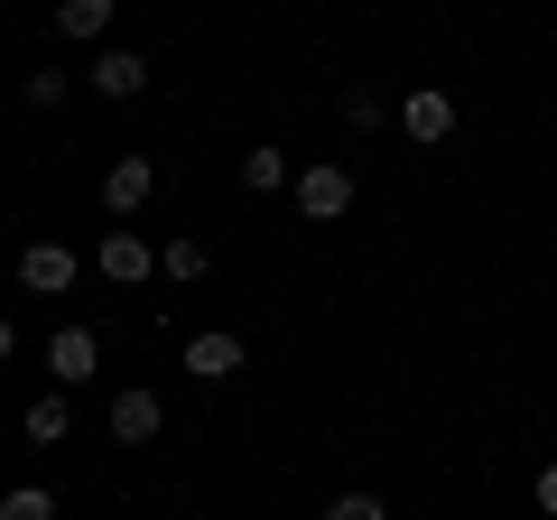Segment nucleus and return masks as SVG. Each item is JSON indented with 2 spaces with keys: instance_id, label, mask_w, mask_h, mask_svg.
<instances>
[{
  "instance_id": "f03ea898",
  "label": "nucleus",
  "mask_w": 557,
  "mask_h": 520,
  "mask_svg": "<svg viewBox=\"0 0 557 520\" xmlns=\"http://www.w3.org/2000/svg\"><path fill=\"white\" fill-rule=\"evenodd\" d=\"M94 260H102V280H121V288H131V280H149V270H159V251H149V233H131V223H112Z\"/></svg>"
},
{
  "instance_id": "39448f33",
  "label": "nucleus",
  "mask_w": 557,
  "mask_h": 520,
  "mask_svg": "<svg viewBox=\"0 0 557 520\" xmlns=\"http://www.w3.org/2000/svg\"><path fill=\"white\" fill-rule=\"evenodd\" d=\"M186 372H196V381H233V372H242V335H233V325L186 335Z\"/></svg>"
},
{
  "instance_id": "ddd939ff",
  "label": "nucleus",
  "mask_w": 557,
  "mask_h": 520,
  "mask_svg": "<svg viewBox=\"0 0 557 520\" xmlns=\"http://www.w3.org/2000/svg\"><path fill=\"white\" fill-rule=\"evenodd\" d=\"M344 121H354V131H381V121H391V102H381L372 84H354V94H344Z\"/></svg>"
},
{
  "instance_id": "0eeeda50",
  "label": "nucleus",
  "mask_w": 557,
  "mask_h": 520,
  "mask_svg": "<svg viewBox=\"0 0 557 520\" xmlns=\"http://www.w3.org/2000/svg\"><path fill=\"white\" fill-rule=\"evenodd\" d=\"M94 362H102L94 325H57V335H47V372L57 381H94Z\"/></svg>"
},
{
  "instance_id": "1a4fd4ad",
  "label": "nucleus",
  "mask_w": 557,
  "mask_h": 520,
  "mask_svg": "<svg viewBox=\"0 0 557 520\" xmlns=\"http://www.w3.org/2000/svg\"><path fill=\"white\" fill-rule=\"evenodd\" d=\"M344 205H354V177H344V168H307L298 177V214L307 223H335Z\"/></svg>"
},
{
  "instance_id": "7ed1b4c3",
  "label": "nucleus",
  "mask_w": 557,
  "mask_h": 520,
  "mask_svg": "<svg viewBox=\"0 0 557 520\" xmlns=\"http://www.w3.org/2000/svg\"><path fill=\"white\" fill-rule=\"evenodd\" d=\"M149 186H159V159H112L102 168V205H112V214H139V205H149Z\"/></svg>"
},
{
  "instance_id": "423d86ee",
  "label": "nucleus",
  "mask_w": 557,
  "mask_h": 520,
  "mask_svg": "<svg viewBox=\"0 0 557 520\" xmlns=\"http://www.w3.org/2000/svg\"><path fill=\"white\" fill-rule=\"evenodd\" d=\"M399 131H409V140H418V149H437V140H446V131H456V102H446V94H437V84H418V94H409V102H399Z\"/></svg>"
},
{
  "instance_id": "f3484780",
  "label": "nucleus",
  "mask_w": 557,
  "mask_h": 520,
  "mask_svg": "<svg viewBox=\"0 0 557 520\" xmlns=\"http://www.w3.org/2000/svg\"><path fill=\"white\" fill-rule=\"evenodd\" d=\"M28 102H38V112H57V102H65V75H57V65H38V75H28Z\"/></svg>"
},
{
  "instance_id": "9d476101",
  "label": "nucleus",
  "mask_w": 557,
  "mask_h": 520,
  "mask_svg": "<svg viewBox=\"0 0 557 520\" xmlns=\"http://www.w3.org/2000/svg\"><path fill=\"white\" fill-rule=\"evenodd\" d=\"M121 0H57V38H102Z\"/></svg>"
},
{
  "instance_id": "f257e3e1",
  "label": "nucleus",
  "mask_w": 557,
  "mask_h": 520,
  "mask_svg": "<svg viewBox=\"0 0 557 520\" xmlns=\"http://www.w3.org/2000/svg\"><path fill=\"white\" fill-rule=\"evenodd\" d=\"M20 288L28 298H65V288H75V251H65V242H28L20 251Z\"/></svg>"
},
{
  "instance_id": "2eb2a0df",
  "label": "nucleus",
  "mask_w": 557,
  "mask_h": 520,
  "mask_svg": "<svg viewBox=\"0 0 557 520\" xmlns=\"http://www.w3.org/2000/svg\"><path fill=\"white\" fill-rule=\"evenodd\" d=\"M242 177L270 196V186H288V159H278V149H251V159H242Z\"/></svg>"
},
{
  "instance_id": "6ab92c4d",
  "label": "nucleus",
  "mask_w": 557,
  "mask_h": 520,
  "mask_svg": "<svg viewBox=\"0 0 557 520\" xmlns=\"http://www.w3.org/2000/svg\"><path fill=\"white\" fill-rule=\"evenodd\" d=\"M10 354H20V335H10V317H0V362H10Z\"/></svg>"
},
{
  "instance_id": "dca6fc26",
  "label": "nucleus",
  "mask_w": 557,
  "mask_h": 520,
  "mask_svg": "<svg viewBox=\"0 0 557 520\" xmlns=\"http://www.w3.org/2000/svg\"><path fill=\"white\" fill-rule=\"evenodd\" d=\"M325 520H391V511H381L372 493H335V502H325Z\"/></svg>"
},
{
  "instance_id": "9b49d317",
  "label": "nucleus",
  "mask_w": 557,
  "mask_h": 520,
  "mask_svg": "<svg viewBox=\"0 0 557 520\" xmlns=\"http://www.w3.org/2000/svg\"><path fill=\"white\" fill-rule=\"evenodd\" d=\"M20 428H28V437H38V446H57L65 428H75V419H65V391H38V400L20 409Z\"/></svg>"
},
{
  "instance_id": "f8f14e48",
  "label": "nucleus",
  "mask_w": 557,
  "mask_h": 520,
  "mask_svg": "<svg viewBox=\"0 0 557 520\" xmlns=\"http://www.w3.org/2000/svg\"><path fill=\"white\" fill-rule=\"evenodd\" d=\"M0 520H57V493L47 483H10L0 493Z\"/></svg>"
},
{
  "instance_id": "a211bd4d",
  "label": "nucleus",
  "mask_w": 557,
  "mask_h": 520,
  "mask_svg": "<svg viewBox=\"0 0 557 520\" xmlns=\"http://www.w3.org/2000/svg\"><path fill=\"white\" fill-rule=\"evenodd\" d=\"M539 511L557 520V465H539Z\"/></svg>"
},
{
  "instance_id": "20e7f679",
  "label": "nucleus",
  "mask_w": 557,
  "mask_h": 520,
  "mask_svg": "<svg viewBox=\"0 0 557 520\" xmlns=\"http://www.w3.org/2000/svg\"><path fill=\"white\" fill-rule=\"evenodd\" d=\"M94 94H102V102H139V94H149V57L102 47V57H94Z\"/></svg>"
},
{
  "instance_id": "4468645a",
  "label": "nucleus",
  "mask_w": 557,
  "mask_h": 520,
  "mask_svg": "<svg viewBox=\"0 0 557 520\" xmlns=\"http://www.w3.org/2000/svg\"><path fill=\"white\" fill-rule=\"evenodd\" d=\"M159 270H168V280H205V242H168Z\"/></svg>"
},
{
  "instance_id": "6e6552de",
  "label": "nucleus",
  "mask_w": 557,
  "mask_h": 520,
  "mask_svg": "<svg viewBox=\"0 0 557 520\" xmlns=\"http://www.w3.org/2000/svg\"><path fill=\"white\" fill-rule=\"evenodd\" d=\"M159 428H168V409L149 391H121L112 400V446H159Z\"/></svg>"
}]
</instances>
